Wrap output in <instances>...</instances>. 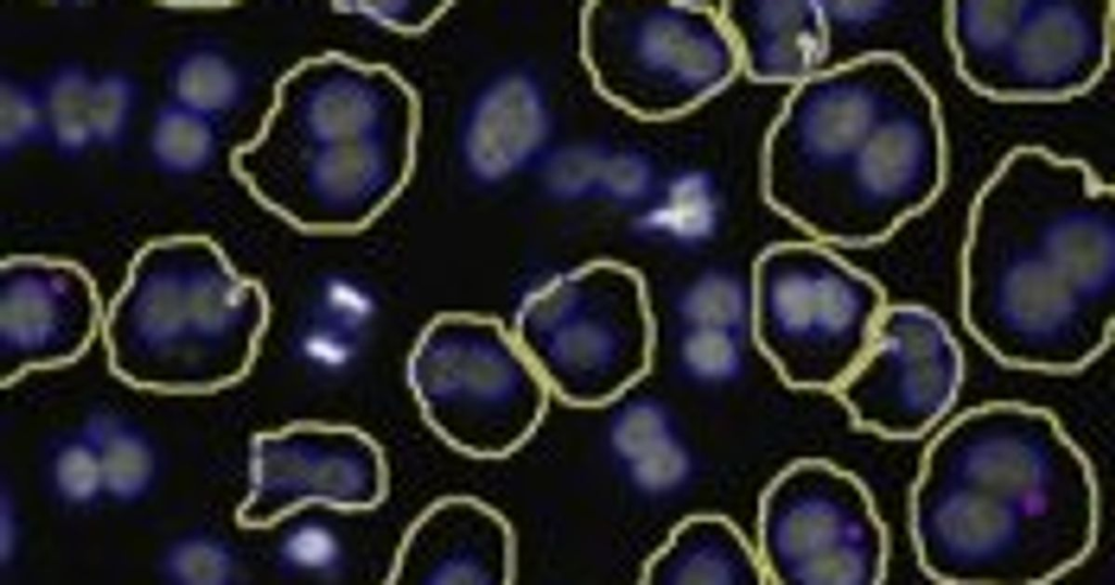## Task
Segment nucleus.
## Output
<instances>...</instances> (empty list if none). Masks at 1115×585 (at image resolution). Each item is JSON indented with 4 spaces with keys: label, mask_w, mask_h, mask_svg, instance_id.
I'll return each instance as SVG.
<instances>
[{
    "label": "nucleus",
    "mask_w": 1115,
    "mask_h": 585,
    "mask_svg": "<svg viewBox=\"0 0 1115 585\" xmlns=\"http://www.w3.org/2000/svg\"><path fill=\"white\" fill-rule=\"evenodd\" d=\"M103 316L95 281L79 264L42 256L2 261L0 345L10 379L78 354L102 328Z\"/></svg>",
    "instance_id": "obj_4"
},
{
    "label": "nucleus",
    "mask_w": 1115,
    "mask_h": 585,
    "mask_svg": "<svg viewBox=\"0 0 1115 585\" xmlns=\"http://www.w3.org/2000/svg\"><path fill=\"white\" fill-rule=\"evenodd\" d=\"M50 475L56 490L71 503L89 505L105 494L96 450L83 430L53 450Z\"/></svg>",
    "instance_id": "obj_19"
},
{
    "label": "nucleus",
    "mask_w": 1115,
    "mask_h": 585,
    "mask_svg": "<svg viewBox=\"0 0 1115 585\" xmlns=\"http://www.w3.org/2000/svg\"><path fill=\"white\" fill-rule=\"evenodd\" d=\"M659 190L650 162L634 152L610 151L597 199L621 206L650 201Z\"/></svg>",
    "instance_id": "obj_20"
},
{
    "label": "nucleus",
    "mask_w": 1115,
    "mask_h": 585,
    "mask_svg": "<svg viewBox=\"0 0 1115 585\" xmlns=\"http://www.w3.org/2000/svg\"><path fill=\"white\" fill-rule=\"evenodd\" d=\"M989 192L960 266L966 325L1020 358L1085 357L1115 318L1112 216L1064 186L1054 196Z\"/></svg>",
    "instance_id": "obj_1"
},
{
    "label": "nucleus",
    "mask_w": 1115,
    "mask_h": 585,
    "mask_svg": "<svg viewBox=\"0 0 1115 585\" xmlns=\"http://www.w3.org/2000/svg\"><path fill=\"white\" fill-rule=\"evenodd\" d=\"M523 292L517 319L539 340L593 306L587 288L567 273L544 274L532 281Z\"/></svg>",
    "instance_id": "obj_13"
},
{
    "label": "nucleus",
    "mask_w": 1115,
    "mask_h": 585,
    "mask_svg": "<svg viewBox=\"0 0 1115 585\" xmlns=\"http://www.w3.org/2000/svg\"><path fill=\"white\" fill-rule=\"evenodd\" d=\"M673 334L677 368L687 378L721 383L742 373L745 335L694 327H673Z\"/></svg>",
    "instance_id": "obj_14"
},
{
    "label": "nucleus",
    "mask_w": 1115,
    "mask_h": 585,
    "mask_svg": "<svg viewBox=\"0 0 1115 585\" xmlns=\"http://www.w3.org/2000/svg\"><path fill=\"white\" fill-rule=\"evenodd\" d=\"M264 285L201 237L142 248L105 311L113 364L166 387H216L247 373L270 322Z\"/></svg>",
    "instance_id": "obj_2"
},
{
    "label": "nucleus",
    "mask_w": 1115,
    "mask_h": 585,
    "mask_svg": "<svg viewBox=\"0 0 1115 585\" xmlns=\"http://www.w3.org/2000/svg\"><path fill=\"white\" fill-rule=\"evenodd\" d=\"M653 204L639 219L642 234L683 250H695L714 235L720 204L713 182L700 174L682 175L659 189Z\"/></svg>",
    "instance_id": "obj_9"
},
{
    "label": "nucleus",
    "mask_w": 1115,
    "mask_h": 585,
    "mask_svg": "<svg viewBox=\"0 0 1115 585\" xmlns=\"http://www.w3.org/2000/svg\"><path fill=\"white\" fill-rule=\"evenodd\" d=\"M171 583L221 585L238 578L240 563L233 549L215 537L195 536L172 546L162 560Z\"/></svg>",
    "instance_id": "obj_16"
},
{
    "label": "nucleus",
    "mask_w": 1115,
    "mask_h": 585,
    "mask_svg": "<svg viewBox=\"0 0 1115 585\" xmlns=\"http://www.w3.org/2000/svg\"><path fill=\"white\" fill-rule=\"evenodd\" d=\"M673 327L712 328L747 336L752 294L745 275L732 266H710L677 285L667 296Z\"/></svg>",
    "instance_id": "obj_8"
},
{
    "label": "nucleus",
    "mask_w": 1115,
    "mask_h": 585,
    "mask_svg": "<svg viewBox=\"0 0 1115 585\" xmlns=\"http://www.w3.org/2000/svg\"><path fill=\"white\" fill-rule=\"evenodd\" d=\"M93 444L101 469L105 494L132 502L146 497L157 483L159 456L138 426L117 415L101 414L82 428Z\"/></svg>",
    "instance_id": "obj_7"
},
{
    "label": "nucleus",
    "mask_w": 1115,
    "mask_h": 585,
    "mask_svg": "<svg viewBox=\"0 0 1115 585\" xmlns=\"http://www.w3.org/2000/svg\"><path fill=\"white\" fill-rule=\"evenodd\" d=\"M551 129L548 101L529 75L510 74L488 85L470 114L466 155L475 181L492 186L538 167Z\"/></svg>",
    "instance_id": "obj_6"
},
{
    "label": "nucleus",
    "mask_w": 1115,
    "mask_h": 585,
    "mask_svg": "<svg viewBox=\"0 0 1115 585\" xmlns=\"http://www.w3.org/2000/svg\"><path fill=\"white\" fill-rule=\"evenodd\" d=\"M849 91H835L817 100L808 111L806 135L814 154L823 160L845 154L860 130L863 110Z\"/></svg>",
    "instance_id": "obj_18"
},
{
    "label": "nucleus",
    "mask_w": 1115,
    "mask_h": 585,
    "mask_svg": "<svg viewBox=\"0 0 1115 585\" xmlns=\"http://www.w3.org/2000/svg\"><path fill=\"white\" fill-rule=\"evenodd\" d=\"M609 151L585 147L547 155L538 166L546 196L558 202L597 199Z\"/></svg>",
    "instance_id": "obj_17"
},
{
    "label": "nucleus",
    "mask_w": 1115,
    "mask_h": 585,
    "mask_svg": "<svg viewBox=\"0 0 1115 585\" xmlns=\"http://www.w3.org/2000/svg\"><path fill=\"white\" fill-rule=\"evenodd\" d=\"M814 339L841 340L874 331L882 295L870 282L830 266H813Z\"/></svg>",
    "instance_id": "obj_10"
},
{
    "label": "nucleus",
    "mask_w": 1115,
    "mask_h": 585,
    "mask_svg": "<svg viewBox=\"0 0 1115 585\" xmlns=\"http://www.w3.org/2000/svg\"><path fill=\"white\" fill-rule=\"evenodd\" d=\"M539 341L554 368L581 377L605 371L618 354L622 337L613 322L591 308Z\"/></svg>",
    "instance_id": "obj_12"
},
{
    "label": "nucleus",
    "mask_w": 1115,
    "mask_h": 585,
    "mask_svg": "<svg viewBox=\"0 0 1115 585\" xmlns=\"http://www.w3.org/2000/svg\"><path fill=\"white\" fill-rule=\"evenodd\" d=\"M764 306L773 329L784 339H814L813 266H780L764 285Z\"/></svg>",
    "instance_id": "obj_15"
},
{
    "label": "nucleus",
    "mask_w": 1115,
    "mask_h": 585,
    "mask_svg": "<svg viewBox=\"0 0 1115 585\" xmlns=\"http://www.w3.org/2000/svg\"><path fill=\"white\" fill-rule=\"evenodd\" d=\"M406 381L425 420L445 437L466 408L505 404L523 386L501 345L451 316L433 319L417 335Z\"/></svg>",
    "instance_id": "obj_5"
},
{
    "label": "nucleus",
    "mask_w": 1115,
    "mask_h": 585,
    "mask_svg": "<svg viewBox=\"0 0 1115 585\" xmlns=\"http://www.w3.org/2000/svg\"><path fill=\"white\" fill-rule=\"evenodd\" d=\"M381 448L348 425L292 423L254 440L245 521L272 526L313 506L368 510L385 496Z\"/></svg>",
    "instance_id": "obj_3"
},
{
    "label": "nucleus",
    "mask_w": 1115,
    "mask_h": 585,
    "mask_svg": "<svg viewBox=\"0 0 1115 585\" xmlns=\"http://www.w3.org/2000/svg\"><path fill=\"white\" fill-rule=\"evenodd\" d=\"M156 142L159 154L169 165L191 169L205 159L209 137L200 120L188 114L173 113L160 123Z\"/></svg>",
    "instance_id": "obj_21"
},
{
    "label": "nucleus",
    "mask_w": 1115,
    "mask_h": 585,
    "mask_svg": "<svg viewBox=\"0 0 1115 585\" xmlns=\"http://www.w3.org/2000/svg\"><path fill=\"white\" fill-rule=\"evenodd\" d=\"M179 90L183 99L194 108L213 109L225 100L229 80L226 73L216 61L200 58L183 67Z\"/></svg>",
    "instance_id": "obj_23"
},
{
    "label": "nucleus",
    "mask_w": 1115,
    "mask_h": 585,
    "mask_svg": "<svg viewBox=\"0 0 1115 585\" xmlns=\"http://www.w3.org/2000/svg\"><path fill=\"white\" fill-rule=\"evenodd\" d=\"M52 116L62 140L83 142L95 133V88L78 79L63 82L52 97Z\"/></svg>",
    "instance_id": "obj_22"
},
{
    "label": "nucleus",
    "mask_w": 1115,
    "mask_h": 585,
    "mask_svg": "<svg viewBox=\"0 0 1115 585\" xmlns=\"http://www.w3.org/2000/svg\"><path fill=\"white\" fill-rule=\"evenodd\" d=\"M346 562L338 532L322 520L292 519L274 547L275 569L287 580L335 583L343 578Z\"/></svg>",
    "instance_id": "obj_11"
}]
</instances>
